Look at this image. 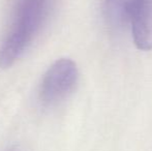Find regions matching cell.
<instances>
[{"mask_svg": "<svg viewBox=\"0 0 152 151\" xmlns=\"http://www.w3.org/2000/svg\"><path fill=\"white\" fill-rule=\"evenodd\" d=\"M57 0H10L0 37V67H10L29 50L49 23Z\"/></svg>", "mask_w": 152, "mask_h": 151, "instance_id": "cell-1", "label": "cell"}, {"mask_svg": "<svg viewBox=\"0 0 152 151\" xmlns=\"http://www.w3.org/2000/svg\"><path fill=\"white\" fill-rule=\"evenodd\" d=\"M78 66L69 58H60L42 75L37 89V99L44 108H52L65 101L76 89Z\"/></svg>", "mask_w": 152, "mask_h": 151, "instance_id": "cell-2", "label": "cell"}, {"mask_svg": "<svg viewBox=\"0 0 152 151\" xmlns=\"http://www.w3.org/2000/svg\"><path fill=\"white\" fill-rule=\"evenodd\" d=\"M141 0H102V14L111 29L123 30L132 25Z\"/></svg>", "mask_w": 152, "mask_h": 151, "instance_id": "cell-3", "label": "cell"}, {"mask_svg": "<svg viewBox=\"0 0 152 151\" xmlns=\"http://www.w3.org/2000/svg\"><path fill=\"white\" fill-rule=\"evenodd\" d=\"M130 26L137 48L152 50V0H141Z\"/></svg>", "mask_w": 152, "mask_h": 151, "instance_id": "cell-4", "label": "cell"}]
</instances>
